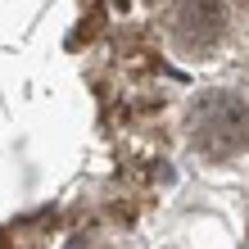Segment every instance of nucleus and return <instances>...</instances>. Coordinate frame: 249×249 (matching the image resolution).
I'll use <instances>...</instances> for the list:
<instances>
[{
  "label": "nucleus",
  "instance_id": "1",
  "mask_svg": "<svg viewBox=\"0 0 249 249\" xmlns=\"http://www.w3.org/2000/svg\"><path fill=\"white\" fill-rule=\"evenodd\" d=\"M190 145L204 159H231L249 145V105L240 95L209 91L190 109Z\"/></svg>",
  "mask_w": 249,
  "mask_h": 249
},
{
  "label": "nucleus",
  "instance_id": "2",
  "mask_svg": "<svg viewBox=\"0 0 249 249\" xmlns=\"http://www.w3.org/2000/svg\"><path fill=\"white\" fill-rule=\"evenodd\" d=\"M227 32L222 0H177L172 5V41L186 54H209Z\"/></svg>",
  "mask_w": 249,
  "mask_h": 249
}]
</instances>
